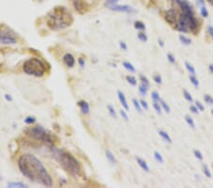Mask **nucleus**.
Here are the masks:
<instances>
[{
    "label": "nucleus",
    "mask_w": 213,
    "mask_h": 188,
    "mask_svg": "<svg viewBox=\"0 0 213 188\" xmlns=\"http://www.w3.org/2000/svg\"><path fill=\"white\" fill-rule=\"evenodd\" d=\"M201 15L203 16V17H207L208 16V12H207V9L203 6V7H201Z\"/></svg>",
    "instance_id": "obj_39"
},
{
    "label": "nucleus",
    "mask_w": 213,
    "mask_h": 188,
    "mask_svg": "<svg viewBox=\"0 0 213 188\" xmlns=\"http://www.w3.org/2000/svg\"><path fill=\"white\" fill-rule=\"evenodd\" d=\"M73 6L75 10L81 14H84L89 10V5L84 1V0H73Z\"/></svg>",
    "instance_id": "obj_10"
},
{
    "label": "nucleus",
    "mask_w": 213,
    "mask_h": 188,
    "mask_svg": "<svg viewBox=\"0 0 213 188\" xmlns=\"http://www.w3.org/2000/svg\"><path fill=\"white\" fill-rule=\"evenodd\" d=\"M133 104L134 106V107H136V109L137 110V111L139 113L142 112V108H141V105H140V102H138L137 99H133Z\"/></svg>",
    "instance_id": "obj_26"
},
{
    "label": "nucleus",
    "mask_w": 213,
    "mask_h": 188,
    "mask_svg": "<svg viewBox=\"0 0 213 188\" xmlns=\"http://www.w3.org/2000/svg\"><path fill=\"white\" fill-rule=\"evenodd\" d=\"M64 63L67 66L68 68H73L75 65V58L71 53H66L63 57Z\"/></svg>",
    "instance_id": "obj_12"
},
{
    "label": "nucleus",
    "mask_w": 213,
    "mask_h": 188,
    "mask_svg": "<svg viewBox=\"0 0 213 188\" xmlns=\"http://www.w3.org/2000/svg\"><path fill=\"white\" fill-rule=\"evenodd\" d=\"M189 81H190V83H192L195 87L199 86V81L197 80L195 75H189Z\"/></svg>",
    "instance_id": "obj_27"
},
{
    "label": "nucleus",
    "mask_w": 213,
    "mask_h": 188,
    "mask_svg": "<svg viewBox=\"0 0 213 188\" xmlns=\"http://www.w3.org/2000/svg\"><path fill=\"white\" fill-rule=\"evenodd\" d=\"M207 2H208L210 5H212V6H213V0H207Z\"/></svg>",
    "instance_id": "obj_56"
},
{
    "label": "nucleus",
    "mask_w": 213,
    "mask_h": 188,
    "mask_svg": "<svg viewBox=\"0 0 213 188\" xmlns=\"http://www.w3.org/2000/svg\"><path fill=\"white\" fill-rule=\"evenodd\" d=\"M165 19L168 23L173 24L177 21L176 20V10L174 8H172L170 10H168L165 13Z\"/></svg>",
    "instance_id": "obj_11"
},
{
    "label": "nucleus",
    "mask_w": 213,
    "mask_h": 188,
    "mask_svg": "<svg viewBox=\"0 0 213 188\" xmlns=\"http://www.w3.org/2000/svg\"><path fill=\"white\" fill-rule=\"evenodd\" d=\"M118 99H119V102L121 103V105L123 106V107H124L127 111L130 109L129 106H128V103H127V100H126V97L124 95V93L121 92L120 90L118 91Z\"/></svg>",
    "instance_id": "obj_13"
},
{
    "label": "nucleus",
    "mask_w": 213,
    "mask_h": 188,
    "mask_svg": "<svg viewBox=\"0 0 213 188\" xmlns=\"http://www.w3.org/2000/svg\"><path fill=\"white\" fill-rule=\"evenodd\" d=\"M137 38L141 42H147V40H148V36L145 34H143V32H139V34H137Z\"/></svg>",
    "instance_id": "obj_36"
},
{
    "label": "nucleus",
    "mask_w": 213,
    "mask_h": 188,
    "mask_svg": "<svg viewBox=\"0 0 213 188\" xmlns=\"http://www.w3.org/2000/svg\"><path fill=\"white\" fill-rule=\"evenodd\" d=\"M119 47H120V49H122L123 50H127V49H128L125 42H119Z\"/></svg>",
    "instance_id": "obj_46"
},
{
    "label": "nucleus",
    "mask_w": 213,
    "mask_h": 188,
    "mask_svg": "<svg viewBox=\"0 0 213 188\" xmlns=\"http://www.w3.org/2000/svg\"><path fill=\"white\" fill-rule=\"evenodd\" d=\"M208 70H209V72H210V73H213V65H209Z\"/></svg>",
    "instance_id": "obj_54"
},
{
    "label": "nucleus",
    "mask_w": 213,
    "mask_h": 188,
    "mask_svg": "<svg viewBox=\"0 0 213 188\" xmlns=\"http://www.w3.org/2000/svg\"><path fill=\"white\" fill-rule=\"evenodd\" d=\"M23 70L28 75L42 77L46 73V65L38 58H29L23 65Z\"/></svg>",
    "instance_id": "obj_5"
},
{
    "label": "nucleus",
    "mask_w": 213,
    "mask_h": 188,
    "mask_svg": "<svg viewBox=\"0 0 213 188\" xmlns=\"http://www.w3.org/2000/svg\"><path fill=\"white\" fill-rule=\"evenodd\" d=\"M78 62H79V64H80V66L82 68H83L84 66H85V61H84V59L83 58H79V60H78Z\"/></svg>",
    "instance_id": "obj_48"
},
{
    "label": "nucleus",
    "mask_w": 213,
    "mask_h": 188,
    "mask_svg": "<svg viewBox=\"0 0 213 188\" xmlns=\"http://www.w3.org/2000/svg\"><path fill=\"white\" fill-rule=\"evenodd\" d=\"M189 109L192 110V111L193 113H195V114H197L198 111H199V109L196 107V106H189Z\"/></svg>",
    "instance_id": "obj_47"
},
{
    "label": "nucleus",
    "mask_w": 213,
    "mask_h": 188,
    "mask_svg": "<svg viewBox=\"0 0 213 188\" xmlns=\"http://www.w3.org/2000/svg\"><path fill=\"white\" fill-rule=\"evenodd\" d=\"M78 106H80L81 108V111L83 114H88L89 113V110H90V107H89V104L85 101H80L78 103Z\"/></svg>",
    "instance_id": "obj_14"
},
{
    "label": "nucleus",
    "mask_w": 213,
    "mask_h": 188,
    "mask_svg": "<svg viewBox=\"0 0 213 188\" xmlns=\"http://www.w3.org/2000/svg\"><path fill=\"white\" fill-rule=\"evenodd\" d=\"M204 100L206 101L207 104H208V105H213V98H212L210 95L206 94V95L204 96Z\"/></svg>",
    "instance_id": "obj_38"
},
{
    "label": "nucleus",
    "mask_w": 213,
    "mask_h": 188,
    "mask_svg": "<svg viewBox=\"0 0 213 188\" xmlns=\"http://www.w3.org/2000/svg\"><path fill=\"white\" fill-rule=\"evenodd\" d=\"M73 23V16L64 7H56L49 13L47 25L52 30H59L69 27Z\"/></svg>",
    "instance_id": "obj_2"
},
{
    "label": "nucleus",
    "mask_w": 213,
    "mask_h": 188,
    "mask_svg": "<svg viewBox=\"0 0 213 188\" xmlns=\"http://www.w3.org/2000/svg\"><path fill=\"white\" fill-rule=\"evenodd\" d=\"M52 156L59 162L61 166L70 175L74 177H79L82 175L81 165L72 155L64 150H60L55 147H51Z\"/></svg>",
    "instance_id": "obj_3"
},
{
    "label": "nucleus",
    "mask_w": 213,
    "mask_h": 188,
    "mask_svg": "<svg viewBox=\"0 0 213 188\" xmlns=\"http://www.w3.org/2000/svg\"><path fill=\"white\" fill-rule=\"evenodd\" d=\"M119 113H120V115L122 116V118L124 119L125 121H129V117H128V115H127V113H126V111L124 109H120L119 110Z\"/></svg>",
    "instance_id": "obj_41"
},
{
    "label": "nucleus",
    "mask_w": 213,
    "mask_h": 188,
    "mask_svg": "<svg viewBox=\"0 0 213 188\" xmlns=\"http://www.w3.org/2000/svg\"><path fill=\"white\" fill-rule=\"evenodd\" d=\"M208 31H209V34L211 35V38L213 39V27L212 26H209L208 27Z\"/></svg>",
    "instance_id": "obj_52"
},
{
    "label": "nucleus",
    "mask_w": 213,
    "mask_h": 188,
    "mask_svg": "<svg viewBox=\"0 0 213 188\" xmlns=\"http://www.w3.org/2000/svg\"><path fill=\"white\" fill-rule=\"evenodd\" d=\"M105 6L114 12H121V13H131L134 12V10L129 5H118L117 3L114 4H105Z\"/></svg>",
    "instance_id": "obj_8"
},
{
    "label": "nucleus",
    "mask_w": 213,
    "mask_h": 188,
    "mask_svg": "<svg viewBox=\"0 0 213 188\" xmlns=\"http://www.w3.org/2000/svg\"><path fill=\"white\" fill-rule=\"evenodd\" d=\"M158 134H159V136H160L166 142H169V143H172V138L169 136V134H168L166 131H164V130H159V131H158Z\"/></svg>",
    "instance_id": "obj_16"
},
{
    "label": "nucleus",
    "mask_w": 213,
    "mask_h": 188,
    "mask_svg": "<svg viewBox=\"0 0 213 188\" xmlns=\"http://www.w3.org/2000/svg\"><path fill=\"white\" fill-rule=\"evenodd\" d=\"M181 17L185 20L186 24L188 28V30L192 32H196L198 30V23L197 20L194 17V14H182Z\"/></svg>",
    "instance_id": "obj_7"
},
{
    "label": "nucleus",
    "mask_w": 213,
    "mask_h": 188,
    "mask_svg": "<svg viewBox=\"0 0 213 188\" xmlns=\"http://www.w3.org/2000/svg\"><path fill=\"white\" fill-rule=\"evenodd\" d=\"M139 79H140V81H141V83L142 84H144L145 86H147L148 87H150V82H149V80H148V78L146 76H144V75H140L139 76Z\"/></svg>",
    "instance_id": "obj_32"
},
{
    "label": "nucleus",
    "mask_w": 213,
    "mask_h": 188,
    "mask_svg": "<svg viewBox=\"0 0 213 188\" xmlns=\"http://www.w3.org/2000/svg\"><path fill=\"white\" fill-rule=\"evenodd\" d=\"M107 108H108V110H109V113H110V115L113 117V118H115V119H117V113H116V111H115V108L112 106H110V105H108L107 106Z\"/></svg>",
    "instance_id": "obj_34"
},
{
    "label": "nucleus",
    "mask_w": 213,
    "mask_h": 188,
    "mask_svg": "<svg viewBox=\"0 0 213 188\" xmlns=\"http://www.w3.org/2000/svg\"><path fill=\"white\" fill-rule=\"evenodd\" d=\"M18 167L21 173L31 182L40 183L47 187H51L53 185L50 174L43 163L33 155H22L18 160Z\"/></svg>",
    "instance_id": "obj_1"
},
{
    "label": "nucleus",
    "mask_w": 213,
    "mask_h": 188,
    "mask_svg": "<svg viewBox=\"0 0 213 188\" xmlns=\"http://www.w3.org/2000/svg\"><path fill=\"white\" fill-rule=\"evenodd\" d=\"M197 5L200 7H203V6H205V1L204 0H197Z\"/></svg>",
    "instance_id": "obj_49"
},
{
    "label": "nucleus",
    "mask_w": 213,
    "mask_h": 188,
    "mask_svg": "<svg viewBox=\"0 0 213 188\" xmlns=\"http://www.w3.org/2000/svg\"><path fill=\"white\" fill-rule=\"evenodd\" d=\"M196 104V107L200 110V111H204V109H205V107H204V106L203 105H202L200 102H196L195 103Z\"/></svg>",
    "instance_id": "obj_45"
},
{
    "label": "nucleus",
    "mask_w": 213,
    "mask_h": 188,
    "mask_svg": "<svg viewBox=\"0 0 213 188\" xmlns=\"http://www.w3.org/2000/svg\"><path fill=\"white\" fill-rule=\"evenodd\" d=\"M173 2L176 3L182 10V14H194L193 8L187 0H173Z\"/></svg>",
    "instance_id": "obj_9"
},
{
    "label": "nucleus",
    "mask_w": 213,
    "mask_h": 188,
    "mask_svg": "<svg viewBox=\"0 0 213 188\" xmlns=\"http://www.w3.org/2000/svg\"><path fill=\"white\" fill-rule=\"evenodd\" d=\"M134 25V28L139 30H145V29H146V26H145V24L141 21H136Z\"/></svg>",
    "instance_id": "obj_21"
},
{
    "label": "nucleus",
    "mask_w": 213,
    "mask_h": 188,
    "mask_svg": "<svg viewBox=\"0 0 213 188\" xmlns=\"http://www.w3.org/2000/svg\"><path fill=\"white\" fill-rule=\"evenodd\" d=\"M5 99H6L7 101H9V102H12L13 101V97L10 96V94H6L5 95Z\"/></svg>",
    "instance_id": "obj_50"
},
{
    "label": "nucleus",
    "mask_w": 213,
    "mask_h": 188,
    "mask_svg": "<svg viewBox=\"0 0 213 188\" xmlns=\"http://www.w3.org/2000/svg\"><path fill=\"white\" fill-rule=\"evenodd\" d=\"M152 99H153V101L154 102H159L160 101V97H159V94L157 91H153L152 93Z\"/></svg>",
    "instance_id": "obj_37"
},
{
    "label": "nucleus",
    "mask_w": 213,
    "mask_h": 188,
    "mask_svg": "<svg viewBox=\"0 0 213 188\" xmlns=\"http://www.w3.org/2000/svg\"><path fill=\"white\" fill-rule=\"evenodd\" d=\"M0 43L5 45H14L16 44L15 32L6 25L0 26Z\"/></svg>",
    "instance_id": "obj_6"
},
{
    "label": "nucleus",
    "mask_w": 213,
    "mask_h": 188,
    "mask_svg": "<svg viewBox=\"0 0 213 188\" xmlns=\"http://www.w3.org/2000/svg\"><path fill=\"white\" fill-rule=\"evenodd\" d=\"M123 67L130 72H136V69H134V67L130 62H123Z\"/></svg>",
    "instance_id": "obj_19"
},
{
    "label": "nucleus",
    "mask_w": 213,
    "mask_h": 188,
    "mask_svg": "<svg viewBox=\"0 0 213 188\" xmlns=\"http://www.w3.org/2000/svg\"><path fill=\"white\" fill-rule=\"evenodd\" d=\"M159 103H160L161 106L164 108V110H165V111H166L167 113H170V111H171V108H170V106H168V104H167V103H166L164 100H161V99H160Z\"/></svg>",
    "instance_id": "obj_28"
},
{
    "label": "nucleus",
    "mask_w": 213,
    "mask_h": 188,
    "mask_svg": "<svg viewBox=\"0 0 213 188\" xmlns=\"http://www.w3.org/2000/svg\"><path fill=\"white\" fill-rule=\"evenodd\" d=\"M153 80L156 84H161L162 83V78H161V76L160 74H155L153 76Z\"/></svg>",
    "instance_id": "obj_40"
},
{
    "label": "nucleus",
    "mask_w": 213,
    "mask_h": 188,
    "mask_svg": "<svg viewBox=\"0 0 213 188\" xmlns=\"http://www.w3.org/2000/svg\"><path fill=\"white\" fill-rule=\"evenodd\" d=\"M185 120H186V122L188 123V125L192 127V128H193V129H195V123H194V121H193V119L190 117V116H188V115H186L185 116Z\"/></svg>",
    "instance_id": "obj_20"
},
{
    "label": "nucleus",
    "mask_w": 213,
    "mask_h": 188,
    "mask_svg": "<svg viewBox=\"0 0 213 188\" xmlns=\"http://www.w3.org/2000/svg\"><path fill=\"white\" fill-rule=\"evenodd\" d=\"M119 0H107L105 4H114V3H118Z\"/></svg>",
    "instance_id": "obj_51"
},
{
    "label": "nucleus",
    "mask_w": 213,
    "mask_h": 188,
    "mask_svg": "<svg viewBox=\"0 0 213 188\" xmlns=\"http://www.w3.org/2000/svg\"><path fill=\"white\" fill-rule=\"evenodd\" d=\"M35 122H36V119H35V117H33V116H28L25 119V123L27 125H32V124H34Z\"/></svg>",
    "instance_id": "obj_33"
},
{
    "label": "nucleus",
    "mask_w": 213,
    "mask_h": 188,
    "mask_svg": "<svg viewBox=\"0 0 213 188\" xmlns=\"http://www.w3.org/2000/svg\"><path fill=\"white\" fill-rule=\"evenodd\" d=\"M212 168H213V165H212Z\"/></svg>",
    "instance_id": "obj_59"
},
{
    "label": "nucleus",
    "mask_w": 213,
    "mask_h": 188,
    "mask_svg": "<svg viewBox=\"0 0 213 188\" xmlns=\"http://www.w3.org/2000/svg\"><path fill=\"white\" fill-rule=\"evenodd\" d=\"M136 160H137V164L139 165V166H140L145 172H150V167L148 166V164H147L146 162H145L144 160H142L140 157H137Z\"/></svg>",
    "instance_id": "obj_15"
},
{
    "label": "nucleus",
    "mask_w": 213,
    "mask_h": 188,
    "mask_svg": "<svg viewBox=\"0 0 213 188\" xmlns=\"http://www.w3.org/2000/svg\"><path fill=\"white\" fill-rule=\"evenodd\" d=\"M179 40L181 41V43H183L184 45H190V44H192V40H190L189 38H188V37H186V36H184V35H180L179 36Z\"/></svg>",
    "instance_id": "obj_24"
},
{
    "label": "nucleus",
    "mask_w": 213,
    "mask_h": 188,
    "mask_svg": "<svg viewBox=\"0 0 213 188\" xmlns=\"http://www.w3.org/2000/svg\"><path fill=\"white\" fill-rule=\"evenodd\" d=\"M193 153H194V156L198 159V160H203V155H202V153L200 152V151H198V150H194L193 151Z\"/></svg>",
    "instance_id": "obj_42"
},
{
    "label": "nucleus",
    "mask_w": 213,
    "mask_h": 188,
    "mask_svg": "<svg viewBox=\"0 0 213 188\" xmlns=\"http://www.w3.org/2000/svg\"><path fill=\"white\" fill-rule=\"evenodd\" d=\"M154 159L157 161L158 162H160V163H164V159L162 157V155L159 152H157V151L154 152Z\"/></svg>",
    "instance_id": "obj_29"
},
{
    "label": "nucleus",
    "mask_w": 213,
    "mask_h": 188,
    "mask_svg": "<svg viewBox=\"0 0 213 188\" xmlns=\"http://www.w3.org/2000/svg\"><path fill=\"white\" fill-rule=\"evenodd\" d=\"M167 57H168V60H169L172 64H174V63H175V58H174V56H173V55H172V53H168Z\"/></svg>",
    "instance_id": "obj_43"
},
{
    "label": "nucleus",
    "mask_w": 213,
    "mask_h": 188,
    "mask_svg": "<svg viewBox=\"0 0 213 188\" xmlns=\"http://www.w3.org/2000/svg\"><path fill=\"white\" fill-rule=\"evenodd\" d=\"M1 58H2V55H1V51H0V68H1V66H2V64H1Z\"/></svg>",
    "instance_id": "obj_55"
},
{
    "label": "nucleus",
    "mask_w": 213,
    "mask_h": 188,
    "mask_svg": "<svg viewBox=\"0 0 213 188\" xmlns=\"http://www.w3.org/2000/svg\"><path fill=\"white\" fill-rule=\"evenodd\" d=\"M26 133L30 136L31 138L35 139L37 141H41L45 143H48V145L53 146L55 141L57 140L55 136L52 135L51 132L47 130L45 127L42 126H32L29 127V129L26 130Z\"/></svg>",
    "instance_id": "obj_4"
},
{
    "label": "nucleus",
    "mask_w": 213,
    "mask_h": 188,
    "mask_svg": "<svg viewBox=\"0 0 213 188\" xmlns=\"http://www.w3.org/2000/svg\"><path fill=\"white\" fill-rule=\"evenodd\" d=\"M9 187H19V188H24V187H28L27 184H25L24 182H9L8 183Z\"/></svg>",
    "instance_id": "obj_22"
},
{
    "label": "nucleus",
    "mask_w": 213,
    "mask_h": 188,
    "mask_svg": "<svg viewBox=\"0 0 213 188\" xmlns=\"http://www.w3.org/2000/svg\"><path fill=\"white\" fill-rule=\"evenodd\" d=\"M203 172H204L206 177H207V178H211V172L209 171L208 167L206 164H203Z\"/></svg>",
    "instance_id": "obj_35"
},
{
    "label": "nucleus",
    "mask_w": 213,
    "mask_h": 188,
    "mask_svg": "<svg viewBox=\"0 0 213 188\" xmlns=\"http://www.w3.org/2000/svg\"><path fill=\"white\" fill-rule=\"evenodd\" d=\"M105 155H106L107 160H108L112 164H116V163H117V160H116V158H115V156H114V154L112 153L110 150H106V151H105Z\"/></svg>",
    "instance_id": "obj_17"
},
{
    "label": "nucleus",
    "mask_w": 213,
    "mask_h": 188,
    "mask_svg": "<svg viewBox=\"0 0 213 188\" xmlns=\"http://www.w3.org/2000/svg\"><path fill=\"white\" fill-rule=\"evenodd\" d=\"M183 93H184V97L186 98V100L187 101H188V102H193V99H192V94H190L188 90H183Z\"/></svg>",
    "instance_id": "obj_30"
},
{
    "label": "nucleus",
    "mask_w": 213,
    "mask_h": 188,
    "mask_svg": "<svg viewBox=\"0 0 213 188\" xmlns=\"http://www.w3.org/2000/svg\"><path fill=\"white\" fill-rule=\"evenodd\" d=\"M185 66H186V69L188 70V71L190 74H192V75H195V74H196L195 69H194L188 62H186V63H185Z\"/></svg>",
    "instance_id": "obj_23"
},
{
    "label": "nucleus",
    "mask_w": 213,
    "mask_h": 188,
    "mask_svg": "<svg viewBox=\"0 0 213 188\" xmlns=\"http://www.w3.org/2000/svg\"><path fill=\"white\" fill-rule=\"evenodd\" d=\"M138 90H139V93L142 95V96H146L147 95V92H148V86H145L144 84H140L139 86H138Z\"/></svg>",
    "instance_id": "obj_18"
},
{
    "label": "nucleus",
    "mask_w": 213,
    "mask_h": 188,
    "mask_svg": "<svg viewBox=\"0 0 213 188\" xmlns=\"http://www.w3.org/2000/svg\"><path fill=\"white\" fill-rule=\"evenodd\" d=\"M39 1H42V0H39Z\"/></svg>",
    "instance_id": "obj_58"
},
{
    "label": "nucleus",
    "mask_w": 213,
    "mask_h": 188,
    "mask_svg": "<svg viewBox=\"0 0 213 188\" xmlns=\"http://www.w3.org/2000/svg\"><path fill=\"white\" fill-rule=\"evenodd\" d=\"M126 80H127V82L130 84V85H132V86H136L137 85V79L134 78V76H131V75H127L126 76Z\"/></svg>",
    "instance_id": "obj_25"
},
{
    "label": "nucleus",
    "mask_w": 213,
    "mask_h": 188,
    "mask_svg": "<svg viewBox=\"0 0 213 188\" xmlns=\"http://www.w3.org/2000/svg\"><path fill=\"white\" fill-rule=\"evenodd\" d=\"M211 113H212V115H213V108L211 109Z\"/></svg>",
    "instance_id": "obj_57"
},
{
    "label": "nucleus",
    "mask_w": 213,
    "mask_h": 188,
    "mask_svg": "<svg viewBox=\"0 0 213 188\" xmlns=\"http://www.w3.org/2000/svg\"><path fill=\"white\" fill-rule=\"evenodd\" d=\"M158 43H159V45H160L161 47H164V42H163V40H162V39L158 38Z\"/></svg>",
    "instance_id": "obj_53"
},
{
    "label": "nucleus",
    "mask_w": 213,
    "mask_h": 188,
    "mask_svg": "<svg viewBox=\"0 0 213 188\" xmlns=\"http://www.w3.org/2000/svg\"><path fill=\"white\" fill-rule=\"evenodd\" d=\"M139 102H140V105H141V106H142L143 108H145V109H148V108H149L148 103H147L146 101H144V100H140Z\"/></svg>",
    "instance_id": "obj_44"
},
{
    "label": "nucleus",
    "mask_w": 213,
    "mask_h": 188,
    "mask_svg": "<svg viewBox=\"0 0 213 188\" xmlns=\"http://www.w3.org/2000/svg\"><path fill=\"white\" fill-rule=\"evenodd\" d=\"M153 108L155 109L156 112H157L158 114H161V105H160L159 102H154V101H153Z\"/></svg>",
    "instance_id": "obj_31"
}]
</instances>
